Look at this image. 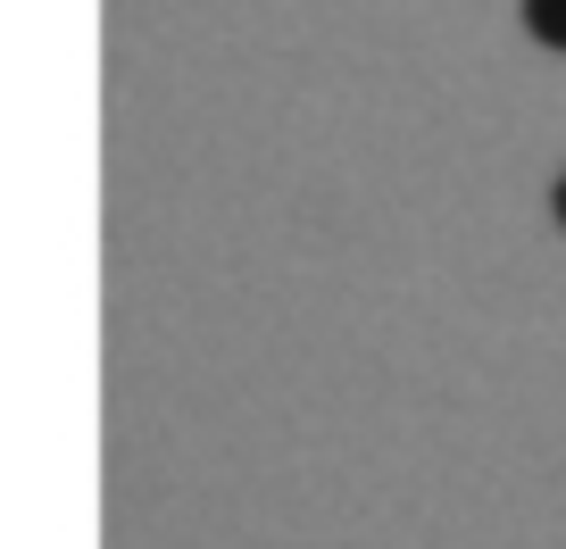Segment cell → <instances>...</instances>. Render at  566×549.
Wrapping results in <instances>:
<instances>
[{"instance_id":"cell-1","label":"cell","mask_w":566,"mask_h":549,"mask_svg":"<svg viewBox=\"0 0 566 549\" xmlns=\"http://www.w3.org/2000/svg\"><path fill=\"white\" fill-rule=\"evenodd\" d=\"M525 25H533V42L566 51V0H525Z\"/></svg>"},{"instance_id":"cell-2","label":"cell","mask_w":566,"mask_h":549,"mask_svg":"<svg viewBox=\"0 0 566 549\" xmlns=\"http://www.w3.org/2000/svg\"><path fill=\"white\" fill-rule=\"evenodd\" d=\"M549 209H558V225H566V176H558V192H549Z\"/></svg>"}]
</instances>
